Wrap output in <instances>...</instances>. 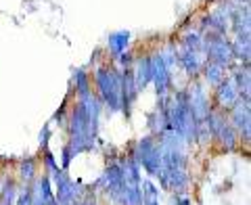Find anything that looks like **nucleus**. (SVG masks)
I'll list each match as a JSON object with an SVG mask.
<instances>
[{"label": "nucleus", "mask_w": 251, "mask_h": 205, "mask_svg": "<svg viewBox=\"0 0 251 205\" xmlns=\"http://www.w3.org/2000/svg\"><path fill=\"white\" fill-rule=\"evenodd\" d=\"M97 86H99V92L103 97V102L111 109V111H120L122 109V99H120V84H122V76L113 72V69H105V67H99L97 69Z\"/></svg>", "instance_id": "f257e3e1"}, {"label": "nucleus", "mask_w": 251, "mask_h": 205, "mask_svg": "<svg viewBox=\"0 0 251 205\" xmlns=\"http://www.w3.org/2000/svg\"><path fill=\"white\" fill-rule=\"evenodd\" d=\"M203 49H205L207 57L211 63H218V65H228L232 61V44L226 40L222 34H218V31H211L203 38Z\"/></svg>", "instance_id": "f03ea898"}, {"label": "nucleus", "mask_w": 251, "mask_h": 205, "mask_svg": "<svg viewBox=\"0 0 251 205\" xmlns=\"http://www.w3.org/2000/svg\"><path fill=\"white\" fill-rule=\"evenodd\" d=\"M140 163L145 165V168L151 172V174H159V151H157V145L151 136H147L140 140Z\"/></svg>", "instance_id": "7ed1b4c3"}, {"label": "nucleus", "mask_w": 251, "mask_h": 205, "mask_svg": "<svg viewBox=\"0 0 251 205\" xmlns=\"http://www.w3.org/2000/svg\"><path fill=\"white\" fill-rule=\"evenodd\" d=\"M216 99L222 107H234V102L239 101V90L234 86L232 80H222L218 84V92H216Z\"/></svg>", "instance_id": "20e7f679"}, {"label": "nucleus", "mask_w": 251, "mask_h": 205, "mask_svg": "<svg viewBox=\"0 0 251 205\" xmlns=\"http://www.w3.org/2000/svg\"><path fill=\"white\" fill-rule=\"evenodd\" d=\"M178 59H180V63H182L184 72L188 76H195L199 72V67H201V51H193V49H186L184 46V49L180 51Z\"/></svg>", "instance_id": "39448f33"}, {"label": "nucleus", "mask_w": 251, "mask_h": 205, "mask_svg": "<svg viewBox=\"0 0 251 205\" xmlns=\"http://www.w3.org/2000/svg\"><path fill=\"white\" fill-rule=\"evenodd\" d=\"M134 76V84L138 90H143L145 86L151 82V57H143L136 61V69L132 72Z\"/></svg>", "instance_id": "423d86ee"}, {"label": "nucleus", "mask_w": 251, "mask_h": 205, "mask_svg": "<svg viewBox=\"0 0 251 205\" xmlns=\"http://www.w3.org/2000/svg\"><path fill=\"white\" fill-rule=\"evenodd\" d=\"M130 42V31H117V34L109 36V51H111L113 57H120V54L128 49Z\"/></svg>", "instance_id": "0eeeda50"}, {"label": "nucleus", "mask_w": 251, "mask_h": 205, "mask_svg": "<svg viewBox=\"0 0 251 205\" xmlns=\"http://www.w3.org/2000/svg\"><path fill=\"white\" fill-rule=\"evenodd\" d=\"M205 77H207L209 84L218 86L220 82L224 80V67L218 65V63H207V65H205Z\"/></svg>", "instance_id": "6e6552de"}, {"label": "nucleus", "mask_w": 251, "mask_h": 205, "mask_svg": "<svg viewBox=\"0 0 251 205\" xmlns=\"http://www.w3.org/2000/svg\"><path fill=\"white\" fill-rule=\"evenodd\" d=\"M75 88L80 92V97L90 92V80H88V74H86L84 69H77L75 72Z\"/></svg>", "instance_id": "1a4fd4ad"}, {"label": "nucleus", "mask_w": 251, "mask_h": 205, "mask_svg": "<svg viewBox=\"0 0 251 205\" xmlns=\"http://www.w3.org/2000/svg\"><path fill=\"white\" fill-rule=\"evenodd\" d=\"M21 174H23V178H25V180L34 178V174H36V161L31 159V157H27V159L21 163Z\"/></svg>", "instance_id": "9d476101"}, {"label": "nucleus", "mask_w": 251, "mask_h": 205, "mask_svg": "<svg viewBox=\"0 0 251 205\" xmlns=\"http://www.w3.org/2000/svg\"><path fill=\"white\" fill-rule=\"evenodd\" d=\"M74 147H67L65 153H63V168H69V161H72V155H74Z\"/></svg>", "instance_id": "9b49d317"}, {"label": "nucleus", "mask_w": 251, "mask_h": 205, "mask_svg": "<svg viewBox=\"0 0 251 205\" xmlns=\"http://www.w3.org/2000/svg\"><path fill=\"white\" fill-rule=\"evenodd\" d=\"M19 205H34V203H31V188H27L25 193H21V197H19Z\"/></svg>", "instance_id": "f8f14e48"}, {"label": "nucleus", "mask_w": 251, "mask_h": 205, "mask_svg": "<svg viewBox=\"0 0 251 205\" xmlns=\"http://www.w3.org/2000/svg\"><path fill=\"white\" fill-rule=\"evenodd\" d=\"M120 63H122L124 67H130V65H132V54L124 51V52L120 54Z\"/></svg>", "instance_id": "ddd939ff"}, {"label": "nucleus", "mask_w": 251, "mask_h": 205, "mask_svg": "<svg viewBox=\"0 0 251 205\" xmlns=\"http://www.w3.org/2000/svg\"><path fill=\"white\" fill-rule=\"evenodd\" d=\"M46 165H49V168H50V172H54V174H57V172H59V165H57V163H54V159H52V155H50L49 151H46Z\"/></svg>", "instance_id": "4468645a"}, {"label": "nucleus", "mask_w": 251, "mask_h": 205, "mask_svg": "<svg viewBox=\"0 0 251 205\" xmlns=\"http://www.w3.org/2000/svg\"><path fill=\"white\" fill-rule=\"evenodd\" d=\"M49 136H50V130H49V128H44V130L40 132V143H42L44 149H49Z\"/></svg>", "instance_id": "2eb2a0df"}]
</instances>
